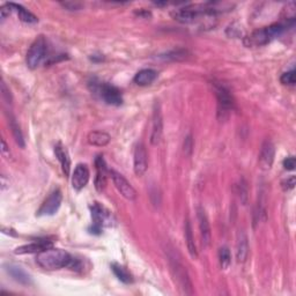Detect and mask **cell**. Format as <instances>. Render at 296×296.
<instances>
[{"mask_svg":"<svg viewBox=\"0 0 296 296\" xmlns=\"http://www.w3.org/2000/svg\"><path fill=\"white\" fill-rule=\"evenodd\" d=\"M73 257L65 250L49 248L37 254L36 263L44 269L54 271L63 267H69Z\"/></svg>","mask_w":296,"mask_h":296,"instance_id":"cell-1","label":"cell"},{"mask_svg":"<svg viewBox=\"0 0 296 296\" xmlns=\"http://www.w3.org/2000/svg\"><path fill=\"white\" fill-rule=\"evenodd\" d=\"M288 27H293V25L287 24L286 21L279 22V24H273L268 27H265L263 29L255 30V32L245 38V45L246 47H263L281 35Z\"/></svg>","mask_w":296,"mask_h":296,"instance_id":"cell-2","label":"cell"},{"mask_svg":"<svg viewBox=\"0 0 296 296\" xmlns=\"http://www.w3.org/2000/svg\"><path fill=\"white\" fill-rule=\"evenodd\" d=\"M47 41L43 36L37 37L30 45L26 57V63L30 70L37 69L47 55Z\"/></svg>","mask_w":296,"mask_h":296,"instance_id":"cell-3","label":"cell"},{"mask_svg":"<svg viewBox=\"0 0 296 296\" xmlns=\"http://www.w3.org/2000/svg\"><path fill=\"white\" fill-rule=\"evenodd\" d=\"M214 89H215L216 99H218L219 118L224 119L227 117V115L234 109L235 102H234V99L231 94V92H229L223 85L214 83Z\"/></svg>","mask_w":296,"mask_h":296,"instance_id":"cell-4","label":"cell"},{"mask_svg":"<svg viewBox=\"0 0 296 296\" xmlns=\"http://www.w3.org/2000/svg\"><path fill=\"white\" fill-rule=\"evenodd\" d=\"M92 218H93V227L92 233L100 234L104 227H109L112 222V215L109 211H107L101 205L95 202L92 206Z\"/></svg>","mask_w":296,"mask_h":296,"instance_id":"cell-5","label":"cell"},{"mask_svg":"<svg viewBox=\"0 0 296 296\" xmlns=\"http://www.w3.org/2000/svg\"><path fill=\"white\" fill-rule=\"evenodd\" d=\"M170 267L171 272L175 277V280L177 282L178 286L184 290L185 294H192V285L190 282L188 272L185 267L180 264L177 259L170 257Z\"/></svg>","mask_w":296,"mask_h":296,"instance_id":"cell-6","label":"cell"},{"mask_svg":"<svg viewBox=\"0 0 296 296\" xmlns=\"http://www.w3.org/2000/svg\"><path fill=\"white\" fill-rule=\"evenodd\" d=\"M109 175L111 177L115 187L118 190V192L127 200H134L136 198V191L132 187L131 183L127 180L124 176L119 174L116 170H109Z\"/></svg>","mask_w":296,"mask_h":296,"instance_id":"cell-7","label":"cell"},{"mask_svg":"<svg viewBox=\"0 0 296 296\" xmlns=\"http://www.w3.org/2000/svg\"><path fill=\"white\" fill-rule=\"evenodd\" d=\"M61 200H63V194H61L60 190L57 189L55 191H52L50 193L42 206L39 207V210L37 211V215H54L58 212L59 207L61 205Z\"/></svg>","mask_w":296,"mask_h":296,"instance_id":"cell-8","label":"cell"},{"mask_svg":"<svg viewBox=\"0 0 296 296\" xmlns=\"http://www.w3.org/2000/svg\"><path fill=\"white\" fill-rule=\"evenodd\" d=\"M97 92L108 104L111 105H121L123 103L122 92L110 83H101L96 87Z\"/></svg>","mask_w":296,"mask_h":296,"instance_id":"cell-9","label":"cell"},{"mask_svg":"<svg viewBox=\"0 0 296 296\" xmlns=\"http://www.w3.org/2000/svg\"><path fill=\"white\" fill-rule=\"evenodd\" d=\"M276 156L275 144L269 139H266L263 143L259 152V166L263 170H269L273 166Z\"/></svg>","mask_w":296,"mask_h":296,"instance_id":"cell-10","label":"cell"},{"mask_svg":"<svg viewBox=\"0 0 296 296\" xmlns=\"http://www.w3.org/2000/svg\"><path fill=\"white\" fill-rule=\"evenodd\" d=\"M148 168V155L143 143L135 146L133 154V169L136 176H143Z\"/></svg>","mask_w":296,"mask_h":296,"instance_id":"cell-11","label":"cell"},{"mask_svg":"<svg viewBox=\"0 0 296 296\" xmlns=\"http://www.w3.org/2000/svg\"><path fill=\"white\" fill-rule=\"evenodd\" d=\"M163 133V117L160 103L157 101L154 104L153 110V127H152V134H151V144L157 145L162 139Z\"/></svg>","mask_w":296,"mask_h":296,"instance_id":"cell-12","label":"cell"},{"mask_svg":"<svg viewBox=\"0 0 296 296\" xmlns=\"http://www.w3.org/2000/svg\"><path fill=\"white\" fill-rule=\"evenodd\" d=\"M95 167H96L95 188L97 191L102 192L105 189V185H107V178L109 175V170L102 155H99L95 158Z\"/></svg>","mask_w":296,"mask_h":296,"instance_id":"cell-13","label":"cell"},{"mask_svg":"<svg viewBox=\"0 0 296 296\" xmlns=\"http://www.w3.org/2000/svg\"><path fill=\"white\" fill-rule=\"evenodd\" d=\"M197 218H198V222H199V231H200L202 245L209 246L211 243V237H212L211 226H210L209 218H207L206 212L201 206H199L197 209Z\"/></svg>","mask_w":296,"mask_h":296,"instance_id":"cell-14","label":"cell"},{"mask_svg":"<svg viewBox=\"0 0 296 296\" xmlns=\"http://www.w3.org/2000/svg\"><path fill=\"white\" fill-rule=\"evenodd\" d=\"M89 176H90V172L86 165H82V163L78 165L72 175L73 189L77 190V191H80V190H82L87 185L88 180H89Z\"/></svg>","mask_w":296,"mask_h":296,"instance_id":"cell-15","label":"cell"},{"mask_svg":"<svg viewBox=\"0 0 296 296\" xmlns=\"http://www.w3.org/2000/svg\"><path fill=\"white\" fill-rule=\"evenodd\" d=\"M202 12H204V10L198 11L193 10L192 7L180 8V10H177L174 13V19L180 22V24H193L201 16Z\"/></svg>","mask_w":296,"mask_h":296,"instance_id":"cell-16","label":"cell"},{"mask_svg":"<svg viewBox=\"0 0 296 296\" xmlns=\"http://www.w3.org/2000/svg\"><path fill=\"white\" fill-rule=\"evenodd\" d=\"M5 269L8 275H10L16 282H19V284L25 285V286L32 285V282H33L32 277H30L22 267L17 266V265H14V264H7L5 266Z\"/></svg>","mask_w":296,"mask_h":296,"instance_id":"cell-17","label":"cell"},{"mask_svg":"<svg viewBox=\"0 0 296 296\" xmlns=\"http://www.w3.org/2000/svg\"><path fill=\"white\" fill-rule=\"evenodd\" d=\"M52 246V243L49 241H37L30 244H26L16 248L15 254L16 255H26V254H38L41 251L49 249Z\"/></svg>","mask_w":296,"mask_h":296,"instance_id":"cell-18","label":"cell"},{"mask_svg":"<svg viewBox=\"0 0 296 296\" xmlns=\"http://www.w3.org/2000/svg\"><path fill=\"white\" fill-rule=\"evenodd\" d=\"M249 255V243L244 232H240L236 242V258L238 263H244Z\"/></svg>","mask_w":296,"mask_h":296,"instance_id":"cell-19","label":"cell"},{"mask_svg":"<svg viewBox=\"0 0 296 296\" xmlns=\"http://www.w3.org/2000/svg\"><path fill=\"white\" fill-rule=\"evenodd\" d=\"M55 154L58 161L60 162L61 170H63L65 176H70L71 172V158L69 156V153L66 151V148L61 144L56 145L55 147Z\"/></svg>","mask_w":296,"mask_h":296,"instance_id":"cell-20","label":"cell"},{"mask_svg":"<svg viewBox=\"0 0 296 296\" xmlns=\"http://www.w3.org/2000/svg\"><path fill=\"white\" fill-rule=\"evenodd\" d=\"M157 78V72L152 69L141 70L134 77V82L138 86H148L155 81Z\"/></svg>","mask_w":296,"mask_h":296,"instance_id":"cell-21","label":"cell"},{"mask_svg":"<svg viewBox=\"0 0 296 296\" xmlns=\"http://www.w3.org/2000/svg\"><path fill=\"white\" fill-rule=\"evenodd\" d=\"M110 140H111V136L107 132L93 131L88 134V143L93 146H97V147H104L110 143Z\"/></svg>","mask_w":296,"mask_h":296,"instance_id":"cell-22","label":"cell"},{"mask_svg":"<svg viewBox=\"0 0 296 296\" xmlns=\"http://www.w3.org/2000/svg\"><path fill=\"white\" fill-rule=\"evenodd\" d=\"M184 235H185V241H187V245H188V250L190 255H191L192 258H197L198 257V251H197V246L196 243H194V237L192 234V227L190 221L188 220L185 222V229H184Z\"/></svg>","mask_w":296,"mask_h":296,"instance_id":"cell-23","label":"cell"},{"mask_svg":"<svg viewBox=\"0 0 296 296\" xmlns=\"http://www.w3.org/2000/svg\"><path fill=\"white\" fill-rule=\"evenodd\" d=\"M13 8H14V11L17 12L19 19L22 22H26V24H36V22L38 21L37 16H35L32 12H29L28 10H26L24 6L17 5V4H13Z\"/></svg>","mask_w":296,"mask_h":296,"instance_id":"cell-24","label":"cell"},{"mask_svg":"<svg viewBox=\"0 0 296 296\" xmlns=\"http://www.w3.org/2000/svg\"><path fill=\"white\" fill-rule=\"evenodd\" d=\"M111 269L115 273V276H116L122 282H124V284H131V282L133 281V278H132L131 273L127 271L125 267H123L122 265L113 263L111 265Z\"/></svg>","mask_w":296,"mask_h":296,"instance_id":"cell-25","label":"cell"},{"mask_svg":"<svg viewBox=\"0 0 296 296\" xmlns=\"http://www.w3.org/2000/svg\"><path fill=\"white\" fill-rule=\"evenodd\" d=\"M10 127L12 130V133L13 136H14V139L16 141V144L20 146V147L24 148L25 147V139H24V134H22V131L20 129L19 124H17L15 118L14 117H11L10 118Z\"/></svg>","mask_w":296,"mask_h":296,"instance_id":"cell-26","label":"cell"},{"mask_svg":"<svg viewBox=\"0 0 296 296\" xmlns=\"http://www.w3.org/2000/svg\"><path fill=\"white\" fill-rule=\"evenodd\" d=\"M219 260L220 265L223 269H227L229 267V265L232 264V254L231 250H229L227 246H222L219 250Z\"/></svg>","mask_w":296,"mask_h":296,"instance_id":"cell-27","label":"cell"},{"mask_svg":"<svg viewBox=\"0 0 296 296\" xmlns=\"http://www.w3.org/2000/svg\"><path fill=\"white\" fill-rule=\"evenodd\" d=\"M280 81L282 85H287V86H294L295 85V71L291 70L288 71V72L284 73L280 78Z\"/></svg>","mask_w":296,"mask_h":296,"instance_id":"cell-28","label":"cell"},{"mask_svg":"<svg viewBox=\"0 0 296 296\" xmlns=\"http://www.w3.org/2000/svg\"><path fill=\"white\" fill-rule=\"evenodd\" d=\"M2 96H3V100L5 101L7 104H12V101H13L12 94H11L10 89H8L6 83L4 80H2Z\"/></svg>","mask_w":296,"mask_h":296,"instance_id":"cell-29","label":"cell"},{"mask_svg":"<svg viewBox=\"0 0 296 296\" xmlns=\"http://www.w3.org/2000/svg\"><path fill=\"white\" fill-rule=\"evenodd\" d=\"M238 196H240V198H241V200H242V202L243 204H245L246 202V198H248V189H246V184H245V182H244V179H242L241 180V183L238 184Z\"/></svg>","mask_w":296,"mask_h":296,"instance_id":"cell-30","label":"cell"},{"mask_svg":"<svg viewBox=\"0 0 296 296\" xmlns=\"http://www.w3.org/2000/svg\"><path fill=\"white\" fill-rule=\"evenodd\" d=\"M12 11H14V8H13V4H12V3L5 4V5H3L2 8H0V16H2V19L5 20L7 16H10Z\"/></svg>","mask_w":296,"mask_h":296,"instance_id":"cell-31","label":"cell"},{"mask_svg":"<svg viewBox=\"0 0 296 296\" xmlns=\"http://www.w3.org/2000/svg\"><path fill=\"white\" fill-rule=\"evenodd\" d=\"M60 5L65 7L66 10L69 11H79L82 7L81 3H74V2H65V3H60Z\"/></svg>","mask_w":296,"mask_h":296,"instance_id":"cell-32","label":"cell"},{"mask_svg":"<svg viewBox=\"0 0 296 296\" xmlns=\"http://www.w3.org/2000/svg\"><path fill=\"white\" fill-rule=\"evenodd\" d=\"M192 148H193L192 138H191V135H188L184 141V153L187 154V155H190L192 152Z\"/></svg>","mask_w":296,"mask_h":296,"instance_id":"cell-33","label":"cell"},{"mask_svg":"<svg viewBox=\"0 0 296 296\" xmlns=\"http://www.w3.org/2000/svg\"><path fill=\"white\" fill-rule=\"evenodd\" d=\"M295 187V177L294 176H290V177H288L287 179H285L284 182H282V189L284 190H291Z\"/></svg>","mask_w":296,"mask_h":296,"instance_id":"cell-34","label":"cell"},{"mask_svg":"<svg viewBox=\"0 0 296 296\" xmlns=\"http://www.w3.org/2000/svg\"><path fill=\"white\" fill-rule=\"evenodd\" d=\"M295 166H296V160H295L294 156L287 157L286 160L284 161V167H285V169H287V170H294Z\"/></svg>","mask_w":296,"mask_h":296,"instance_id":"cell-35","label":"cell"},{"mask_svg":"<svg viewBox=\"0 0 296 296\" xmlns=\"http://www.w3.org/2000/svg\"><path fill=\"white\" fill-rule=\"evenodd\" d=\"M227 33H229L228 35L231 37H237L242 34V27H235V25H232L231 27L228 28Z\"/></svg>","mask_w":296,"mask_h":296,"instance_id":"cell-36","label":"cell"},{"mask_svg":"<svg viewBox=\"0 0 296 296\" xmlns=\"http://www.w3.org/2000/svg\"><path fill=\"white\" fill-rule=\"evenodd\" d=\"M2 154L5 156L7 155V154H10V148H8L6 141L4 139H2Z\"/></svg>","mask_w":296,"mask_h":296,"instance_id":"cell-37","label":"cell"}]
</instances>
